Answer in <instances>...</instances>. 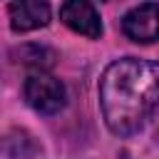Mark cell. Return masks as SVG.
Segmentation results:
<instances>
[{
	"mask_svg": "<svg viewBox=\"0 0 159 159\" xmlns=\"http://www.w3.org/2000/svg\"><path fill=\"white\" fill-rule=\"evenodd\" d=\"M99 104L107 127L119 137L159 132V62L124 57L99 80Z\"/></svg>",
	"mask_w": 159,
	"mask_h": 159,
	"instance_id": "obj_1",
	"label": "cell"
},
{
	"mask_svg": "<svg viewBox=\"0 0 159 159\" xmlns=\"http://www.w3.org/2000/svg\"><path fill=\"white\" fill-rule=\"evenodd\" d=\"M22 94H25V102L35 112L47 114V117L57 114L65 107V102H67L65 84L57 77L47 75V72H32L25 80V84H22Z\"/></svg>",
	"mask_w": 159,
	"mask_h": 159,
	"instance_id": "obj_2",
	"label": "cell"
},
{
	"mask_svg": "<svg viewBox=\"0 0 159 159\" xmlns=\"http://www.w3.org/2000/svg\"><path fill=\"white\" fill-rule=\"evenodd\" d=\"M122 32L142 45L159 40V2H142L122 17Z\"/></svg>",
	"mask_w": 159,
	"mask_h": 159,
	"instance_id": "obj_3",
	"label": "cell"
},
{
	"mask_svg": "<svg viewBox=\"0 0 159 159\" xmlns=\"http://www.w3.org/2000/svg\"><path fill=\"white\" fill-rule=\"evenodd\" d=\"M60 20L77 35H84L89 40H97L102 35V20L99 12L89 0H65L60 7Z\"/></svg>",
	"mask_w": 159,
	"mask_h": 159,
	"instance_id": "obj_4",
	"label": "cell"
},
{
	"mask_svg": "<svg viewBox=\"0 0 159 159\" xmlns=\"http://www.w3.org/2000/svg\"><path fill=\"white\" fill-rule=\"evenodd\" d=\"M7 15H10V27L15 32H30L50 22L52 7L50 0H10Z\"/></svg>",
	"mask_w": 159,
	"mask_h": 159,
	"instance_id": "obj_5",
	"label": "cell"
}]
</instances>
